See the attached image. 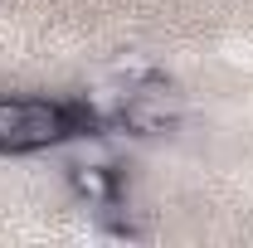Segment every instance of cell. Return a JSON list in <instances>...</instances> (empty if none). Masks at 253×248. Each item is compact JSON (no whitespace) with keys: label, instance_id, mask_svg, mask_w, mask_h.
<instances>
[{"label":"cell","instance_id":"6da1fadb","mask_svg":"<svg viewBox=\"0 0 253 248\" xmlns=\"http://www.w3.org/2000/svg\"><path fill=\"white\" fill-rule=\"evenodd\" d=\"M54 141H68L59 102L39 97H0V151H44Z\"/></svg>","mask_w":253,"mask_h":248},{"label":"cell","instance_id":"7a4b0ae2","mask_svg":"<svg viewBox=\"0 0 253 248\" xmlns=\"http://www.w3.org/2000/svg\"><path fill=\"white\" fill-rule=\"evenodd\" d=\"M180 117H185V97L151 73V78H141V83L126 88V102H122V112H117V126L136 131V136H166V131L180 126Z\"/></svg>","mask_w":253,"mask_h":248},{"label":"cell","instance_id":"3957f363","mask_svg":"<svg viewBox=\"0 0 253 248\" xmlns=\"http://www.w3.org/2000/svg\"><path fill=\"white\" fill-rule=\"evenodd\" d=\"M68 190L83 205H112L117 200V165L112 161H68Z\"/></svg>","mask_w":253,"mask_h":248}]
</instances>
